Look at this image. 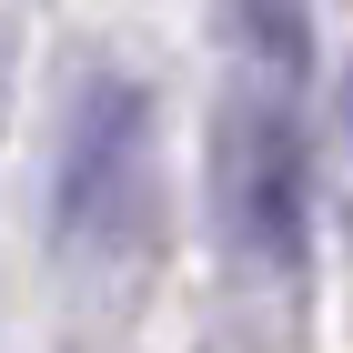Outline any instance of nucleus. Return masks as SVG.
<instances>
[{
    "instance_id": "f03ea898",
    "label": "nucleus",
    "mask_w": 353,
    "mask_h": 353,
    "mask_svg": "<svg viewBox=\"0 0 353 353\" xmlns=\"http://www.w3.org/2000/svg\"><path fill=\"white\" fill-rule=\"evenodd\" d=\"M303 121H293V81L243 91L222 111V212H232V243L252 252L263 272L303 263Z\"/></svg>"
},
{
    "instance_id": "20e7f679",
    "label": "nucleus",
    "mask_w": 353,
    "mask_h": 353,
    "mask_svg": "<svg viewBox=\"0 0 353 353\" xmlns=\"http://www.w3.org/2000/svg\"><path fill=\"white\" fill-rule=\"evenodd\" d=\"M343 132H353V71H343Z\"/></svg>"
},
{
    "instance_id": "f257e3e1",
    "label": "nucleus",
    "mask_w": 353,
    "mask_h": 353,
    "mask_svg": "<svg viewBox=\"0 0 353 353\" xmlns=\"http://www.w3.org/2000/svg\"><path fill=\"white\" fill-rule=\"evenodd\" d=\"M141 162H152V91L121 71H91L71 91V132H61V182L51 222L71 252H121L141 222Z\"/></svg>"
},
{
    "instance_id": "7ed1b4c3",
    "label": "nucleus",
    "mask_w": 353,
    "mask_h": 353,
    "mask_svg": "<svg viewBox=\"0 0 353 353\" xmlns=\"http://www.w3.org/2000/svg\"><path fill=\"white\" fill-rule=\"evenodd\" d=\"M243 10V41H252V61H263L272 81H303V0H232Z\"/></svg>"
}]
</instances>
